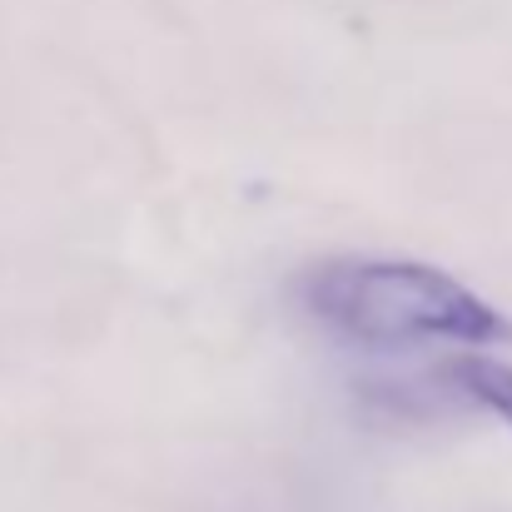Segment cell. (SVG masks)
Masks as SVG:
<instances>
[{
    "label": "cell",
    "instance_id": "6da1fadb",
    "mask_svg": "<svg viewBox=\"0 0 512 512\" xmlns=\"http://www.w3.org/2000/svg\"><path fill=\"white\" fill-rule=\"evenodd\" d=\"M299 309L343 343L358 348H488L512 343V319L488 304L463 279L418 264V259H378V254H339L319 259L294 279Z\"/></svg>",
    "mask_w": 512,
    "mask_h": 512
},
{
    "label": "cell",
    "instance_id": "7a4b0ae2",
    "mask_svg": "<svg viewBox=\"0 0 512 512\" xmlns=\"http://www.w3.org/2000/svg\"><path fill=\"white\" fill-rule=\"evenodd\" d=\"M438 378H443L458 398H468L473 408L493 413L498 423L512 428V363L488 358V353H453V358L438 368Z\"/></svg>",
    "mask_w": 512,
    "mask_h": 512
}]
</instances>
